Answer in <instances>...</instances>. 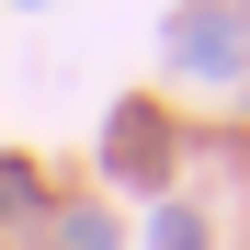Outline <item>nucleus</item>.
<instances>
[{"label":"nucleus","mask_w":250,"mask_h":250,"mask_svg":"<svg viewBox=\"0 0 250 250\" xmlns=\"http://www.w3.org/2000/svg\"><path fill=\"white\" fill-rule=\"evenodd\" d=\"M171 57H182V68H239V23H216V12H182Z\"/></svg>","instance_id":"f257e3e1"},{"label":"nucleus","mask_w":250,"mask_h":250,"mask_svg":"<svg viewBox=\"0 0 250 250\" xmlns=\"http://www.w3.org/2000/svg\"><path fill=\"white\" fill-rule=\"evenodd\" d=\"M23 193H34V171H23V159H0V216H12Z\"/></svg>","instance_id":"f03ea898"},{"label":"nucleus","mask_w":250,"mask_h":250,"mask_svg":"<svg viewBox=\"0 0 250 250\" xmlns=\"http://www.w3.org/2000/svg\"><path fill=\"white\" fill-rule=\"evenodd\" d=\"M68 250H114V239H103V216H68Z\"/></svg>","instance_id":"7ed1b4c3"}]
</instances>
